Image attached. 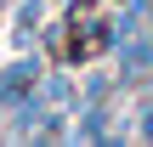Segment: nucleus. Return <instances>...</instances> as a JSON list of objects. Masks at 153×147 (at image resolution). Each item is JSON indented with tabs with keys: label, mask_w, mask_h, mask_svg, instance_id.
<instances>
[{
	"label": "nucleus",
	"mask_w": 153,
	"mask_h": 147,
	"mask_svg": "<svg viewBox=\"0 0 153 147\" xmlns=\"http://www.w3.org/2000/svg\"><path fill=\"white\" fill-rule=\"evenodd\" d=\"M34 74H40L34 62H17V68H6V74H0V102H23V96L34 91Z\"/></svg>",
	"instance_id": "nucleus-1"
},
{
	"label": "nucleus",
	"mask_w": 153,
	"mask_h": 147,
	"mask_svg": "<svg viewBox=\"0 0 153 147\" xmlns=\"http://www.w3.org/2000/svg\"><path fill=\"white\" fill-rule=\"evenodd\" d=\"M142 136H148V142H153V113H148V125H142Z\"/></svg>",
	"instance_id": "nucleus-2"
}]
</instances>
